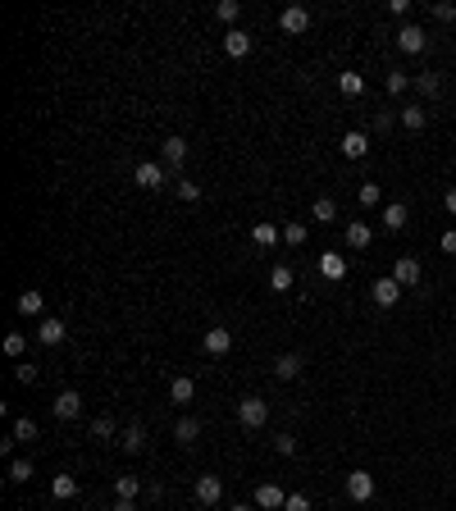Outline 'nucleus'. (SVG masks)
Returning <instances> with one entry per match:
<instances>
[{"mask_svg": "<svg viewBox=\"0 0 456 511\" xmlns=\"http://www.w3.org/2000/svg\"><path fill=\"white\" fill-rule=\"evenodd\" d=\"M274 452H278V457H292V452H297V438H292V433H278V438H274Z\"/></svg>", "mask_w": 456, "mask_h": 511, "instance_id": "ea45409f", "label": "nucleus"}, {"mask_svg": "<svg viewBox=\"0 0 456 511\" xmlns=\"http://www.w3.org/2000/svg\"><path fill=\"white\" fill-rule=\"evenodd\" d=\"M215 14L224 18V23H233V18L242 14V5H238V0H219V5H215Z\"/></svg>", "mask_w": 456, "mask_h": 511, "instance_id": "58836bf2", "label": "nucleus"}, {"mask_svg": "<svg viewBox=\"0 0 456 511\" xmlns=\"http://www.w3.org/2000/svg\"><path fill=\"white\" fill-rule=\"evenodd\" d=\"M14 438H18V443H32V438H37V420H27V416L14 420Z\"/></svg>", "mask_w": 456, "mask_h": 511, "instance_id": "e433bc0d", "label": "nucleus"}, {"mask_svg": "<svg viewBox=\"0 0 456 511\" xmlns=\"http://www.w3.org/2000/svg\"><path fill=\"white\" fill-rule=\"evenodd\" d=\"M201 347H206V356H228L233 352V333L224 329V324H210L206 338H201Z\"/></svg>", "mask_w": 456, "mask_h": 511, "instance_id": "423d86ee", "label": "nucleus"}, {"mask_svg": "<svg viewBox=\"0 0 456 511\" xmlns=\"http://www.w3.org/2000/svg\"><path fill=\"white\" fill-rule=\"evenodd\" d=\"M388 14H397V18H406V14H411V5H406V0H388Z\"/></svg>", "mask_w": 456, "mask_h": 511, "instance_id": "de8ad7c7", "label": "nucleus"}, {"mask_svg": "<svg viewBox=\"0 0 456 511\" xmlns=\"http://www.w3.org/2000/svg\"><path fill=\"white\" fill-rule=\"evenodd\" d=\"M164 183H169V178H164V165H155V160H142V165H137V187L142 192H160Z\"/></svg>", "mask_w": 456, "mask_h": 511, "instance_id": "6e6552de", "label": "nucleus"}, {"mask_svg": "<svg viewBox=\"0 0 456 511\" xmlns=\"http://www.w3.org/2000/svg\"><path fill=\"white\" fill-rule=\"evenodd\" d=\"M228 511H251V507H247V503H242V507H228Z\"/></svg>", "mask_w": 456, "mask_h": 511, "instance_id": "3c124183", "label": "nucleus"}, {"mask_svg": "<svg viewBox=\"0 0 456 511\" xmlns=\"http://www.w3.org/2000/svg\"><path fill=\"white\" fill-rule=\"evenodd\" d=\"M402 123L411 133H420L424 123H429V110H424V105H402Z\"/></svg>", "mask_w": 456, "mask_h": 511, "instance_id": "393cba45", "label": "nucleus"}, {"mask_svg": "<svg viewBox=\"0 0 456 511\" xmlns=\"http://www.w3.org/2000/svg\"><path fill=\"white\" fill-rule=\"evenodd\" d=\"M388 128H393V110H379L374 114V133H388Z\"/></svg>", "mask_w": 456, "mask_h": 511, "instance_id": "a18cd8bd", "label": "nucleus"}, {"mask_svg": "<svg viewBox=\"0 0 456 511\" xmlns=\"http://www.w3.org/2000/svg\"><path fill=\"white\" fill-rule=\"evenodd\" d=\"M383 87H388V96H402L406 87H411V78H406L402 69H393V73H388V78H383Z\"/></svg>", "mask_w": 456, "mask_h": 511, "instance_id": "473e14b6", "label": "nucleus"}, {"mask_svg": "<svg viewBox=\"0 0 456 511\" xmlns=\"http://www.w3.org/2000/svg\"><path fill=\"white\" fill-rule=\"evenodd\" d=\"M393 278L402 288H415V283H420V260H415V256H397L393 260Z\"/></svg>", "mask_w": 456, "mask_h": 511, "instance_id": "9b49d317", "label": "nucleus"}, {"mask_svg": "<svg viewBox=\"0 0 456 511\" xmlns=\"http://www.w3.org/2000/svg\"><path fill=\"white\" fill-rule=\"evenodd\" d=\"M433 18H443V23L456 27V5H448V0H443V5H433Z\"/></svg>", "mask_w": 456, "mask_h": 511, "instance_id": "c03bdc74", "label": "nucleus"}, {"mask_svg": "<svg viewBox=\"0 0 456 511\" xmlns=\"http://www.w3.org/2000/svg\"><path fill=\"white\" fill-rule=\"evenodd\" d=\"M160 156H164V165H173V169H178L183 160H187V142H183V137H169V142L160 147Z\"/></svg>", "mask_w": 456, "mask_h": 511, "instance_id": "aec40b11", "label": "nucleus"}, {"mask_svg": "<svg viewBox=\"0 0 456 511\" xmlns=\"http://www.w3.org/2000/svg\"><path fill=\"white\" fill-rule=\"evenodd\" d=\"M443 206H448V215H456V187H448V197H443Z\"/></svg>", "mask_w": 456, "mask_h": 511, "instance_id": "8fccbe9b", "label": "nucleus"}, {"mask_svg": "<svg viewBox=\"0 0 456 511\" xmlns=\"http://www.w3.org/2000/svg\"><path fill=\"white\" fill-rule=\"evenodd\" d=\"M119 448L123 452H147V429H142V425H128V429H123V438H119Z\"/></svg>", "mask_w": 456, "mask_h": 511, "instance_id": "4be33fe9", "label": "nucleus"}, {"mask_svg": "<svg viewBox=\"0 0 456 511\" xmlns=\"http://www.w3.org/2000/svg\"><path fill=\"white\" fill-rule=\"evenodd\" d=\"M310 215H315L319 224H328V219H338V201H333V197H315V206H310Z\"/></svg>", "mask_w": 456, "mask_h": 511, "instance_id": "c85d7f7f", "label": "nucleus"}, {"mask_svg": "<svg viewBox=\"0 0 456 511\" xmlns=\"http://www.w3.org/2000/svg\"><path fill=\"white\" fill-rule=\"evenodd\" d=\"M269 288H274V293H288V288H292V269L274 265V269H269Z\"/></svg>", "mask_w": 456, "mask_h": 511, "instance_id": "2f4dec72", "label": "nucleus"}, {"mask_svg": "<svg viewBox=\"0 0 456 511\" xmlns=\"http://www.w3.org/2000/svg\"><path fill=\"white\" fill-rule=\"evenodd\" d=\"M192 398H197V383H192L187 374H173V379H169V402H173V407H187Z\"/></svg>", "mask_w": 456, "mask_h": 511, "instance_id": "ddd939ff", "label": "nucleus"}, {"mask_svg": "<svg viewBox=\"0 0 456 511\" xmlns=\"http://www.w3.org/2000/svg\"><path fill=\"white\" fill-rule=\"evenodd\" d=\"M302 356H297V352H283V356H278V361H274V374H278V379H297V374H302Z\"/></svg>", "mask_w": 456, "mask_h": 511, "instance_id": "a211bd4d", "label": "nucleus"}, {"mask_svg": "<svg viewBox=\"0 0 456 511\" xmlns=\"http://www.w3.org/2000/svg\"><path fill=\"white\" fill-rule=\"evenodd\" d=\"M114 493H119V498H133V503H137L142 479H137V475H119V479H114Z\"/></svg>", "mask_w": 456, "mask_h": 511, "instance_id": "7c9ffc66", "label": "nucleus"}, {"mask_svg": "<svg viewBox=\"0 0 456 511\" xmlns=\"http://www.w3.org/2000/svg\"><path fill=\"white\" fill-rule=\"evenodd\" d=\"M338 92H343V96H361L365 92V78H361V73H338Z\"/></svg>", "mask_w": 456, "mask_h": 511, "instance_id": "c756f323", "label": "nucleus"}, {"mask_svg": "<svg viewBox=\"0 0 456 511\" xmlns=\"http://www.w3.org/2000/svg\"><path fill=\"white\" fill-rule=\"evenodd\" d=\"M452 37H456V27H452Z\"/></svg>", "mask_w": 456, "mask_h": 511, "instance_id": "864d4df0", "label": "nucleus"}, {"mask_svg": "<svg viewBox=\"0 0 456 511\" xmlns=\"http://www.w3.org/2000/svg\"><path fill=\"white\" fill-rule=\"evenodd\" d=\"M14 306H18V315H42L46 311V297L42 293H18Z\"/></svg>", "mask_w": 456, "mask_h": 511, "instance_id": "bb28decb", "label": "nucleus"}, {"mask_svg": "<svg viewBox=\"0 0 456 511\" xmlns=\"http://www.w3.org/2000/svg\"><path fill=\"white\" fill-rule=\"evenodd\" d=\"M37 338H42L46 347H60L64 338H69V329H64V320H55V315H46V320L37 324Z\"/></svg>", "mask_w": 456, "mask_h": 511, "instance_id": "f8f14e48", "label": "nucleus"}, {"mask_svg": "<svg viewBox=\"0 0 456 511\" xmlns=\"http://www.w3.org/2000/svg\"><path fill=\"white\" fill-rule=\"evenodd\" d=\"M173 438L183 443V448H192V443L201 438V420H192V416H183L178 425H173Z\"/></svg>", "mask_w": 456, "mask_h": 511, "instance_id": "6ab92c4d", "label": "nucleus"}, {"mask_svg": "<svg viewBox=\"0 0 456 511\" xmlns=\"http://www.w3.org/2000/svg\"><path fill=\"white\" fill-rule=\"evenodd\" d=\"M347 498H352V503H370L374 498V475L370 470H352V475H347Z\"/></svg>", "mask_w": 456, "mask_h": 511, "instance_id": "20e7f679", "label": "nucleus"}, {"mask_svg": "<svg viewBox=\"0 0 456 511\" xmlns=\"http://www.w3.org/2000/svg\"><path fill=\"white\" fill-rule=\"evenodd\" d=\"M319 274H324V278H343L347 274V260L338 252H324V256H319Z\"/></svg>", "mask_w": 456, "mask_h": 511, "instance_id": "412c9836", "label": "nucleus"}, {"mask_svg": "<svg viewBox=\"0 0 456 511\" xmlns=\"http://www.w3.org/2000/svg\"><path fill=\"white\" fill-rule=\"evenodd\" d=\"M283 503H288V493L278 484H260L256 488V507H265V511H283Z\"/></svg>", "mask_w": 456, "mask_h": 511, "instance_id": "2eb2a0df", "label": "nucleus"}, {"mask_svg": "<svg viewBox=\"0 0 456 511\" xmlns=\"http://www.w3.org/2000/svg\"><path fill=\"white\" fill-rule=\"evenodd\" d=\"M397 46H402L406 55H420L424 46H429V37H424L420 23H402V27H397Z\"/></svg>", "mask_w": 456, "mask_h": 511, "instance_id": "39448f33", "label": "nucleus"}, {"mask_svg": "<svg viewBox=\"0 0 456 511\" xmlns=\"http://www.w3.org/2000/svg\"><path fill=\"white\" fill-rule=\"evenodd\" d=\"M278 27H283L288 37H302L306 27H310V9L306 5H288L283 14H278Z\"/></svg>", "mask_w": 456, "mask_h": 511, "instance_id": "7ed1b4c3", "label": "nucleus"}, {"mask_svg": "<svg viewBox=\"0 0 456 511\" xmlns=\"http://www.w3.org/2000/svg\"><path fill=\"white\" fill-rule=\"evenodd\" d=\"M379 219H383V228H388V233H402V228L411 224V210H406V201H388Z\"/></svg>", "mask_w": 456, "mask_h": 511, "instance_id": "9d476101", "label": "nucleus"}, {"mask_svg": "<svg viewBox=\"0 0 456 511\" xmlns=\"http://www.w3.org/2000/svg\"><path fill=\"white\" fill-rule=\"evenodd\" d=\"M9 479H14V484H27V479H32V461H9Z\"/></svg>", "mask_w": 456, "mask_h": 511, "instance_id": "c9c22d12", "label": "nucleus"}, {"mask_svg": "<svg viewBox=\"0 0 456 511\" xmlns=\"http://www.w3.org/2000/svg\"><path fill=\"white\" fill-rule=\"evenodd\" d=\"M173 192H178L183 201H201V183H192V178H178V183H173Z\"/></svg>", "mask_w": 456, "mask_h": 511, "instance_id": "f704fd0d", "label": "nucleus"}, {"mask_svg": "<svg viewBox=\"0 0 456 511\" xmlns=\"http://www.w3.org/2000/svg\"><path fill=\"white\" fill-rule=\"evenodd\" d=\"M110 511H137V503H133V498H114Z\"/></svg>", "mask_w": 456, "mask_h": 511, "instance_id": "09e8293b", "label": "nucleus"}, {"mask_svg": "<svg viewBox=\"0 0 456 511\" xmlns=\"http://www.w3.org/2000/svg\"><path fill=\"white\" fill-rule=\"evenodd\" d=\"M51 493L60 498V503H69V498H78V479L73 475H55L51 479Z\"/></svg>", "mask_w": 456, "mask_h": 511, "instance_id": "cd10ccee", "label": "nucleus"}, {"mask_svg": "<svg viewBox=\"0 0 456 511\" xmlns=\"http://www.w3.org/2000/svg\"><path fill=\"white\" fill-rule=\"evenodd\" d=\"M283 511H310V498H306V493H288Z\"/></svg>", "mask_w": 456, "mask_h": 511, "instance_id": "79ce46f5", "label": "nucleus"}, {"mask_svg": "<svg viewBox=\"0 0 456 511\" xmlns=\"http://www.w3.org/2000/svg\"><path fill=\"white\" fill-rule=\"evenodd\" d=\"M411 87H415L420 96H429V101H433V96L443 92V78H438V73H415V78H411Z\"/></svg>", "mask_w": 456, "mask_h": 511, "instance_id": "5701e85b", "label": "nucleus"}, {"mask_svg": "<svg viewBox=\"0 0 456 511\" xmlns=\"http://www.w3.org/2000/svg\"><path fill=\"white\" fill-rule=\"evenodd\" d=\"M278 238H283V228H278V224H256V228H251V242H256V247H274Z\"/></svg>", "mask_w": 456, "mask_h": 511, "instance_id": "a878e982", "label": "nucleus"}, {"mask_svg": "<svg viewBox=\"0 0 456 511\" xmlns=\"http://www.w3.org/2000/svg\"><path fill=\"white\" fill-rule=\"evenodd\" d=\"M379 201H383V192H379V183H361V206H379Z\"/></svg>", "mask_w": 456, "mask_h": 511, "instance_id": "4c0bfd02", "label": "nucleus"}, {"mask_svg": "<svg viewBox=\"0 0 456 511\" xmlns=\"http://www.w3.org/2000/svg\"><path fill=\"white\" fill-rule=\"evenodd\" d=\"M438 247H443V252H448V256H456V228H448V233L438 238Z\"/></svg>", "mask_w": 456, "mask_h": 511, "instance_id": "49530a36", "label": "nucleus"}, {"mask_svg": "<svg viewBox=\"0 0 456 511\" xmlns=\"http://www.w3.org/2000/svg\"><path fill=\"white\" fill-rule=\"evenodd\" d=\"M14 379H18V383H37V365H27V361L14 365Z\"/></svg>", "mask_w": 456, "mask_h": 511, "instance_id": "37998d69", "label": "nucleus"}, {"mask_svg": "<svg viewBox=\"0 0 456 511\" xmlns=\"http://www.w3.org/2000/svg\"><path fill=\"white\" fill-rule=\"evenodd\" d=\"M78 411H82V398H78L73 388H64L60 398L51 402V416H55V420H78Z\"/></svg>", "mask_w": 456, "mask_h": 511, "instance_id": "1a4fd4ad", "label": "nucleus"}, {"mask_svg": "<svg viewBox=\"0 0 456 511\" xmlns=\"http://www.w3.org/2000/svg\"><path fill=\"white\" fill-rule=\"evenodd\" d=\"M452 87H456V78H452Z\"/></svg>", "mask_w": 456, "mask_h": 511, "instance_id": "5fc2aeb1", "label": "nucleus"}, {"mask_svg": "<svg viewBox=\"0 0 456 511\" xmlns=\"http://www.w3.org/2000/svg\"><path fill=\"white\" fill-rule=\"evenodd\" d=\"M114 433H119L114 416H96V420H92V438H96V443H114Z\"/></svg>", "mask_w": 456, "mask_h": 511, "instance_id": "b1692460", "label": "nucleus"}, {"mask_svg": "<svg viewBox=\"0 0 456 511\" xmlns=\"http://www.w3.org/2000/svg\"><path fill=\"white\" fill-rule=\"evenodd\" d=\"M370 242H374L370 224H361V219H356V224H347V247H352V252H365Z\"/></svg>", "mask_w": 456, "mask_h": 511, "instance_id": "f3484780", "label": "nucleus"}, {"mask_svg": "<svg viewBox=\"0 0 456 511\" xmlns=\"http://www.w3.org/2000/svg\"><path fill=\"white\" fill-rule=\"evenodd\" d=\"M283 242L288 247H306V224H297V219H292V224H283Z\"/></svg>", "mask_w": 456, "mask_h": 511, "instance_id": "72a5a7b5", "label": "nucleus"}, {"mask_svg": "<svg viewBox=\"0 0 456 511\" xmlns=\"http://www.w3.org/2000/svg\"><path fill=\"white\" fill-rule=\"evenodd\" d=\"M452 165H456V156H452Z\"/></svg>", "mask_w": 456, "mask_h": 511, "instance_id": "603ef678", "label": "nucleus"}, {"mask_svg": "<svg viewBox=\"0 0 456 511\" xmlns=\"http://www.w3.org/2000/svg\"><path fill=\"white\" fill-rule=\"evenodd\" d=\"M224 51L233 55V60H247V55H251V37L242 32V27H228V32H224Z\"/></svg>", "mask_w": 456, "mask_h": 511, "instance_id": "4468645a", "label": "nucleus"}, {"mask_svg": "<svg viewBox=\"0 0 456 511\" xmlns=\"http://www.w3.org/2000/svg\"><path fill=\"white\" fill-rule=\"evenodd\" d=\"M197 503L201 507H219L224 503V479L219 475H197Z\"/></svg>", "mask_w": 456, "mask_h": 511, "instance_id": "f03ea898", "label": "nucleus"}, {"mask_svg": "<svg viewBox=\"0 0 456 511\" xmlns=\"http://www.w3.org/2000/svg\"><path fill=\"white\" fill-rule=\"evenodd\" d=\"M370 297H374V306H383V311H388V306H397V302H402V283H397L393 274H388V278H374Z\"/></svg>", "mask_w": 456, "mask_h": 511, "instance_id": "0eeeda50", "label": "nucleus"}, {"mask_svg": "<svg viewBox=\"0 0 456 511\" xmlns=\"http://www.w3.org/2000/svg\"><path fill=\"white\" fill-rule=\"evenodd\" d=\"M23 347H27L23 333H9V338H5V356H23Z\"/></svg>", "mask_w": 456, "mask_h": 511, "instance_id": "a19ab883", "label": "nucleus"}, {"mask_svg": "<svg viewBox=\"0 0 456 511\" xmlns=\"http://www.w3.org/2000/svg\"><path fill=\"white\" fill-rule=\"evenodd\" d=\"M238 420H242V429H260L269 420V402L265 398H242L238 402Z\"/></svg>", "mask_w": 456, "mask_h": 511, "instance_id": "f257e3e1", "label": "nucleus"}, {"mask_svg": "<svg viewBox=\"0 0 456 511\" xmlns=\"http://www.w3.org/2000/svg\"><path fill=\"white\" fill-rule=\"evenodd\" d=\"M343 156L347 160H365L370 156V137H365V133H343Z\"/></svg>", "mask_w": 456, "mask_h": 511, "instance_id": "dca6fc26", "label": "nucleus"}]
</instances>
